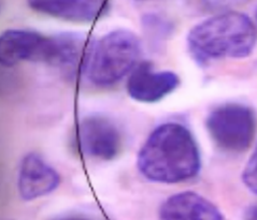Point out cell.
Segmentation results:
<instances>
[{
	"instance_id": "cell-3",
	"label": "cell",
	"mask_w": 257,
	"mask_h": 220,
	"mask_svg": "<svg viewBox=\"0 0 257 220\" xmlns=\"http://www.w3.org/2000/svg\"><path fill=\"white\" fill-rule=\"evenodd\" d=\"M141 41L128 29H115L95 42L86 75L93 85L110 87L134 71Z\"/></svg>"
},
{
	"instance_id": "cell-13",
	"label": "cell",
	"mask_w": 257,
	"mask_h": 220,
	"mask_svg": "<svg viewBox=\"0 0 257 220\" xmlns=\"http://www.w3.org/2000/svg\"><path fill=\"white\" fill-rule=\"evenodd\" d=\"M242 181L248 190L257 194V145L244 166Z\"/></svg>"
},
{
	"instance_id": "cell-12",
	"label": "cell",
	"mask_w": 257,
	"mask_h": 220,
	"mask_svg": "<svg viewBox=\"0 0 257 220\" xmlns=\"http://www.w3.org/2000/svg\"><path fill=\"white\" fill-rule=\"evenodd\" d=\"M142 26L145 32L154 39H165L173 30V25L165 15L156 12L147 13L142 17Z\"/></svg>"
},
{
	"instance_id": "cell-4",
	"label": "cell",
	"mask_w": 257,
	"mask_h": 220,
	"mask_svg": "<svg viewBox=\"0 0 257 220\" xmlns=\"http://www.w3.org/2000/svg\"><path fill=\"white\" fill-rule=\"evenodd\" d=\"M206 128L218 148L229 154H240L254 141L257 119L254 111L247 105L227 102L209 113Z\"/></svg>"
},
{
	"instance_id": "cell-10",
	"label": "cell",
	"mask_w": 257,
	"mask_h": 220,
	"mask_svg": "<svg viewBox=\"0 0 257 220\" xmlns=\"http://www.w3.org/2000/svg\"><path fill=\"white\" fill-rule=\"evenodd\" d=\"M55 52L52 67L58 68L68 77L86 74L95 43L92 37L81 33L54 35Z\"/></svg>"
},
{
	"instance_id": "cell-6",
	"label": "cell",
	"mask_w": 257,
	"mask_h": 220,
	"mask_svg": "<svg viewBox=\"0 0 257 220\" xmlns=\"http://www.w3.org/2000/svg\"><path fill=\"white\" fill-rule=\"evenodd\" d=\"M78 143L86 157L98 161H111L122 151L123 136L110 118L89 115L78 126Z\"/></svg>"
},
{
	"instance_id": "cell-17",
	"label": "cell",
	"mask_w": 257,
	"mask_h": 220,
	"mask_svg": "<svg viewBox=\"0 0 257 220\" xmlns=\"http://www.w3.org/2000/svg\"><path fill=\"white\" fill-rule=\"evenodd\" d=\"M255 19H256V23H257V9H256V12H255Z\"/></svg>"
},
{
	"instance_id": "cell-14",
	"label": "cell",
	"mask_w": 257,
	"mask_h": 220,
	"mask_svg": "<svg viewBox=\"0 0 257 220\" xmlns=\"http://www.w3.org/2000/svg\"><path fill=\"white\" fill-rule=\"evenodd\" d=\"M250 0H201L202 6L210 11L216 12H227L230 9L241 5H244Z\"/></svg>"
},
{
	"instance_id": "cell-11",
	"label": "cell",
	"mask_w": 257,
	"mask_h": 220,
	"mask_svg": "<svg viewBox=\"0 0 257 220\" xmlns=\"http://www.w3.org/2000/svg\"><path fill=\"white\" fill-rule=\"evenodd\" d=\"M160 220H224L214 204L194 191H182L166 199L158 211Z\"/></svg>"
},
{
	"instance_id": "cell-7",
	"label": "cell",
	"mask_w": 257,
	"mask_h": 220,
	"mask_svg": "<svg viewBox=\"0 0 257 220\" xmlns=\"http://www.w3.org/2000/svg\"><path fill=\"white\" fill-rule=\"evenodd\" d=\"M180 85V78L170 70H153L150 64L136 67L127 81V94L140 103H156L172 94Z\"/></svg>"
},
{
	"instance_id": "cell-1",
	"label": "cell",
	"mask_w": 257,
	"mask_h": 220,
	"mask_svg": "<svg viewBox=\"0 0 257 220\" xmlns=\"http://www.w3.org/2000/svg\"><path fill=\"white\" fill-rule=\"evenodd\" d=\"M137 168L143 177L153 183H184L197 176L201 169L197 142L184 125L164 123L142 144Z\"/></svg>"
},
{
	"instance_id": "cell-9",
	"label": "cell",
	"mask_w": 257,
	"mask_h": 220,
	"mask_svg": "<svg viewBox=\"0 0 257 220\" xmlns=\"http://www.w3.org/2000/svg\"><path fill=\"white\" fill-rule=\"evenodd\" d=\"M30 9L73 23H94L107 17L110 0H27Z\"/></svg>"
},
{
	"instance_id": "cell-2",
	"label": "cell",
	"mask_w": 257,
	"mask_h": 220,
	"mask_svg": "<svg viewBox=\"0 0 257 220\" xmlns=\"http://www.w3.org/2000/svg\"><path fill=\"white\" fill-rule=\"evenodd\" d=\"M186 41L188 52L199 65L245 58L256 45L257 28L244 13L221 12L195 25Z\"/></svg>"
},
{
	"instance_id": "cell-8",
	"label": "cell",
	"mask_w": 257,
	"mask_h": 220,
	"mask_svg": "<svg viewBox=\"0 0 257 220\" xmlns=\"http://www.w3.org/2000/svg\"><path fill=\"white\" fill-rule=\"evenodd\" d=\"M60 176L53 166L37 153L23 157L18 174V191L24 201H35L54 192Z\"/></svg>"
},
{
	"instance_id": "cell-15",
	"label": "cell",
	"mask_w": 257,
	"mask_h": 220,
	"mask_svg": "<svg viewBox=\"0 0 257 220\" xmlns=\"http://www.w3.org/2000/svg\"><path fill=\"white\" fill-rule=\"evenodd\" d=\"M243 220H257V205H254L247 209Z\"/></svg>"
},
{
	"instance_id": "cell-5",
	"label": "cell",
	"mask_w": 257,
	"mask_h": 220,
	"mask_svg": "<svg viewBox=\"0 0 257 220\" xmlns=\"http://www.w3.org/2000/svg\"><path fill=\"white\" fill-rule=\"evenodd\" d=\"M54 36H45L30 29H8L0 37V63L13 67L23 62L52 65Z\"/></svg>"
},
{
	"instance_id": "cell-16",
	"label": "cell",
	"mask_w": 257,
	"mask_h": 220,
	"mask_svg": "<svg viewBox=\"0 0 257 220\" xmlns=\"http://www.w3.org/2000/svg\"><path fill=\"white\" fill-rule=\"evenodd\" d=\"M55 220H95V219L85 217V216H81V215H68L64 217H59Z\"/></svg>"
}]
</instances>
